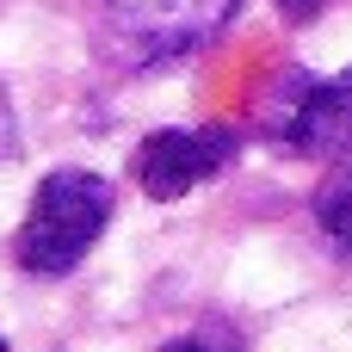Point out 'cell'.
<instances>
[{
    "instance_id": "6da1fadb",
    "label": "cell",
    "mask_w": 352,
    "mask_h": 352,
    "mask_svg": "<svg viewBox=\"0 0 352 352\" xmlns=\"http://www.w3.org/2000/svg\"><path fill=\"white\" fill-rule=\"evenodd\" d=\"M111 210H118V198H111V186H105L99 173H87V167H56V173H43L37 192H31L25 229H19V241H12L19 266H25L31 278H62V272H74V266L99 248Z\"/></svg>"
},
{
    "instance_id": "7a4b0ae2",
    "label": "cell",
    "mask_w": 352,
    "mask_h": 352,
    "mask_svg": "<svg viewBox=\"0 0 352 352\" xmlns=\"http://www.w3.org/2000/svg\"><path fill=\"white\" fill-rule=\"evenodd\" d=\"M260 130L272 148L303 155V161H340L352 155V68L340 74H278L272 93L260 99Z\"/></svg>"
},
{
    "instance_id": "3957f363",
    "label": "cell",
    "mask_w": 352,
    "mask_h": 352,
    "mask_svg": "<svg viewBox=\"0 0 352 352\" xmlns=\"http://www.w3.org/2000/svg\"><path fill=\"white\" fill-rule=\"evenodd\" d=\"M235 155H241V130H229V124H167L130 148V179L142 198L173 204L186 192L210 186Z\"/></svg>"
},
{
    "instance_id": "277c9868",
    "label": "cell",
    "mask_w": 352,
    "mask_h": 352,
    "mask_svg": "<svg viewBox=\"0 0 352 352\" xmlns=\"http://www.w3.org/2000/svg\"><path fill=\"white\" fill-rule=\"evenodd\" d=\"M248 0H111V31L136 62H173L210 43Z\"/></svg>"
},
{
    "instance_id": "5b68a950",
    "label": "cell",
    "mask_w": 352,
    "mask_h": 352,
    "mask_svg": "<svg viewBox=\"0 0 352 352\" xmlns=\"http://www.w3.org/2000/svg\"><path fill=\"white\" fill-rule=\"evenodd\" d=\"M309 210H316V229L352 260V161H334L328 167V179L316 186V204Z\"/></svg>"
},
{
    "instance_id": "8992f818",
    "label": "cell",
    "mask_w": 352,
    "mask_h": 352,
    "mask_svg": "<svg viewBox=\"0 0 352 352\" xmlns=\"http://www.w3.org/2000/svg\"><path fill=\"white\" fill-rule=\"evenodd\" d=\"M328 6H334V0H278V12H285L291 25H309V19H316V12H328Z\"/></svg>"
},
{
    "instance_id": "52a82bcc",
    "label": "cell",
    "mask_w": 352,
    "mask_h": 352,
    "mask_svg": "<svg viewBox=\"0 0 352 352\" xmlns=\"http://www.w3.org/2000/svg\"><path fill=\"white\" fill-rule=\"evenodd\" d=\"M12 155H19V124H12V105L0 93V161H12Z\"/></svg>"
},
{
    "instance_id": "ba28073f",
    "label": "cell",
    "mask_w": 352,
    "mask_h": 352,
    "mask_svg": "<svg viewBox=\"0 0 352 352\" xmlns=\"http://www.w3.org/2000/svg\"><path fill=\"white\" fill-rule=\"evenodd\" d=\"M161 352H204V346H198V340H167Z\"/></svg>"
},
{
    "instance_id": "9c48e42d",
    "label": "cell",
    "mask_w": 352,
    "mask_h": 352,
    "mask_svg": "<svg viewBox=\"0 0 352 352\" xmlns=\"http://www.w3.org/2000/svg\"><path fill=\"white\" fill-rule=\"evenodd\" d=\"M0 352H12V346H6V334H0Z\"/></svg>"
}]
</instances>
